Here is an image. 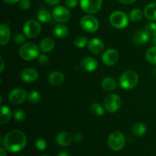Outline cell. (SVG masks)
<instances>
[{"instance_id": "1", "label": "cell", "mask_w": 156, "mask_h": 156, "mask_svg": "<svg viewBox=\"0 0 156 156\" xmlns=\"http://www.w3.org/2000/svg\"><path fill=\"white\" fill-rule=\"evenodd\" d=\"M2 146L7 151L18 152L24 149L27 144V136L21 130H12L8 133L3 138Z\"/></svg>"}, {"instance_id": "2", "label": "cell", "mask_w": 156, "mask_h": 156, "mask_svg": "<svg viewBox=\"0 0 156 156\" xmlns=\"http://www.w3.org/2000/svg\"><path fill=\"white\" fill-rule=\"evenodd\" d=\"M139 82V76L136 72L133 70H128L124 72L120 76L119 79V84L123 89L129 90L133 88Z\"/></svg>"}, {"instance_id": "3", "label": "cell", "mask_w": 156, "mask_h": 156, "mask_svg": "<svg viewBox=\"0 0 156 156\" xmlns=\"http://www.w3.org/2000/svg\"><path fill=\"white\" fill-rule=\"evenodd\" d=\"M19 54L24 60H34L39 56V48L34 43H26L20 48Z\"/></svg>"}, {"instance_id": "4", "label": "cell", "mask_w": 156, "mask_h": 156, "mask_svg": "<svg viewBox=\"0 0 156 156\" xmlns=\"http://www.w3.org/2000/svg\"><path fill=\"white\" fill-rule=\"evenodd\" d=\"M126 139L124 135L119 131L111 133L108 139V146L114 151H120L124 147Z\"/></svg>"}, {"instance_id": "5", "label": "cell", "mask_w": 156, "mask_h": 156, "mask_svg": "<svg viewBox=\"0 0 156 156\" xmlns=\"http://www.w3.org/2000/svg\"><path fill=\"white\" fill-rule=\"evenodd\" d=\"M110 23L113 27L117 29H123L129 24V18L123 12L117 11L113 12L109 18Z\"/></svg>"}, {"instance_id": "6", "label": "cell", "mask_w": 156, "mask_h": 156, "mask_svg": "<svg viewBox=\"0 0 156 156\" xmlns=\"http://www.w3.org/2000/svg\"><path fill=\"white\" fill-rule=\"evenodd\" d=\"M121 105V99L116 94H108L104 100L105 108L110 113H114L118 111Z\"/></svg>"}, {"instance_id": "7", "label": "cell", "mask_w": 156, "mask_h": 156, "mask_svg": "<svg viewBox=\"0 0 156 156\" xmlns=\"http://www.w3.org/2000/svg\"><path fill=\"white\" fill-rule=\"evenodd\" d=\"M23 32L27 37L34 38L41 34V26L35 20H29L24 24Z\"/></svg>"}, {"instance_id": "8", "label": "cell", "mask_w": 156, "mask_h": 156, "mask_svg": "<svg viewBox=\"0 0 156 156\" xmlns=\"http://www.w3.org/2000/svg\"><path fill=\"white\" fill-rule=\"evenodd\" d=\"M81 27L84 30L88 33H94L97 31L99 27L98 20L91 15H85L81 19Z\"/></svg>"}, {"instance_id": "9", "label": "cell", "mask_w": 156, "mask_h": 156, "mask_svg": "<svg viewBox=\"0 0 156 156\" xmlns=\"http://www.w3.org/2000/svg\"><path fill=\"white\" fill-rule=\"evenodd\" d=\"M81 9L88 14H95L100 11L102 0H80Z\"/></svg>"}, {"instance_id": "10", "label": "cell", "mask_w": 156, "mask_h": 156, "mask_svg": "<svg viewBox=\"0 0 156 156\" xmlns=\"http://www.w3.org/2000/svg\"><path fill=\"white\" fill-rule=\"evenodd\" d=\"M53 18L56 21L59 23H65L70 18V12L65 6L59 5L55 7L52 13Z\"/></svg>"}, {"instance_id": "11", "label": "cell", "mask_w": 156, "mask_h": 156, "mask_svg": "<svg viewBox=\"0 0 156 156\" xmlns=\"http://www.w3.org/2000/svg\"><path fill=\"white\" fill-rule=\"evenodd\" d=\"M27 97L26 91L23 88H16L12 89L9 94V100L12 104L15 105H21Z\"/></svg>"}, {"instance_id": "12", "label": "cell", "mask_w": 156, "mask_h": 156, "mask_svg": "<svg viewBox=\"0 0 156 156\" xmlns=\"http://www.w3.org/2000/svg\"><path fill=\"white\" fill-rule=\"evenodd\" d=\"M101 59L102 62L106 66H114L117 63L119 59L118 52L113 49H109L103 53Z\"/></svg>"}, {"instance_id": "13", "label": "cell", "mask_w": 156, "mask_h": 156, "mask_svg": "<svg viewBox=\"0 0 156 156\" xmlns=\"http://www.w3.org/2000/svg\"><path fill=\"white\" fill-rule=\"evenodd\" d=\"M20 76L23 82H34L37 80L39 75L35 69L26 68L21 72Z\"/></svg>"}, {"instance_id": "14", "label": "cell", "mask_w": 156, "mask_h": 156, "mask_svg": "<svg viewBox=\"0 0 156 156\" xmlns=\"http://www.w3.org/2000/svg\"><path fill=\"white\" fill-rule=\"evenodd\" d=\"M88 49L94 54H100L105 50V44L101 40L98 38H92L88 44Z\"/></svg>"}, {"instance_id": "15", "label": "cell", "mask_w": 156, "mask_h": 156, "mask_svg": "<svg viewBox=\"0 0 156 156\" xmlns=\"http://www.w3.org/2000/svg\"><path fill=\"white\" fill-rule=\"evenodd\" d=\"M73 136L68 132L59 133L56 137V142L60 146H68L72 143Z\"/></svg>"}, {"instance_id": "16", "label": "cell", "mask_w": 156, "mask_h": 156, "mask_svg": "<svg viewBox=\"0 0 156 156\" xmlns=\"http://www.w3.org/2000/svg\"><path fill=\"white\" fill-rule=\"evenodd\" d=\"M82 66L87 72H93L98 66V62L93 57H85L82 60Z\"/></svg>"}, {"instance_id": "17", "label": "cell", "mask_w": 156, "mask_h": 156, "mask_svg": "<svg viewBox=\"0 0 156 156\" xmlns=\"http://www.w3.org/2000/svg\"><path fill=\"white\" fill-rule=\"evenodd\" d=\"M11 37V30L9 26L2 24L0 26V44L4 46L9 43Z\"/></svg>"}, {"instance_id": "18", "label": "cell", "mask_w": 156, "mask_h": 156, "mask_svg": "<svg viewBox=\"0 0 156 156\" xmlns=\"http://www.w3.org/2000/svg\"><path fill=\"white\" fill-rule=\"evenodd\" d=\"M149 37H150V36L146 33V30H137L134 33L133 36V41L136 44L141 45V44H146L149 40Z\"/></svg>"}, {"instance_id": "19", "label": "cell", "mask_w": 156, "mask_h": 156, "mask_svg": "<svg viewBox=\"0 0 156 156\" xmlns=\"http://www.w3.org/2000/svg\"><path fill=\"white\" fill-rule=\"evenodd\" d=\"M48 80L51 85L56 86V85H60L61 84L63 83L65 77H64V75L60 72L55 71L50 73L48 76Z\"/></svg>"}, {"instance_id": "20", "label": "cell", "mask_w": 156, "mask_h": 156, "mask_svg": "<svg viewBox=\"0 0 156 156\" xmlns=\"http://www.w3.org/2000/svg\"><path fill=\"white\" fill-rule=\"evenodd\" d=\"M144 16L151 21H156V2L150 3L145 8Z\"/></svg>"}, {"instance_id": "21", "label": "cell", "mask_w": 156, "mask_h": 156, "mask_svg": "<svg viewBox=\"0 0 156 156\" xmlns=\"http://www.w3.org/2000/svg\"><path fill=\"white\" fill-rule=\"evenodd\" d=\"M55 47V42L51 38H44L41 41V44H40V48L41 51L44 53H49L52 51Z\"/></svg>"}, {"instance_id": "22", "label": "cell", "mask_w": 156, "mask_h": 156, "mask_svg": "<svg viewBox=\"0 0 156 156\" xmlns=\"http://www.w3.org/2000/svg\"><path fill=\"white\" fill-rule=\"evenodd\" d=\"M53 34L58 38H64L68 35L69 29L64 24H56L53 30Z\"/></svg>"}, {"instance_id": "23", "label": "cell", "mask_w": 156, "mask_h": 156, "mask_svg": "<svg viewBox=\"0 0 156 156\" xmlns=\"http://www.w3.org/2000/svg\"><path fill=\"white\" fill-rule=\"evenodd\" d=\"M12 117V111L7 106L1 107V112H0V123L5 124L9 122Z\"/></svg>"}, {"instance_id": "24", "label": "cell", "mask_w": 156, "mask_h": 156, "mask_svg": "<svg viewBox=\"0 0 156 156\" xmlns=\"http://www.w3.org/2000/svg\"><path fill=\"white\" fill-rule=\"evenodd\" d=\"M101 87L107 91H114L117 87V82L113 78L106 77L101 81Z\"/></svg>"}, {"instance_id": "25", "label": "cell", "mask_w": 156, "mask_h": 156, "mask_svg": "<svg viewBox=\"0 0 156 156\" xmlns=\"http://www.w3.org/2000/svg\"><path fill=\"white\" fill-rule=\"evenodd\" d=\"M146 132V126L143 123H136L132 128V133L136 136L141 137L145 135Z\"/></svg>"}, {"instance_id": "26", "label": "cell", "mask_w": 156, "mask_h": 156, "mask_svg": "<svg viewBox=\"0 0 156 156\" xmlns=\"http://www.w3.org/2000/svg\"><path fill=\"white\" fill-rule=\"evenodd\" d=\"M53 18L51 14L50 13L48 10L47 9H41L39 12H37V18L41 22L44 23H48L50 22L51 18Z\"/></svg>"}, {"instance_id": "27", "label": "cell", "mask_w": 156, "mask_h": 156, "mask_svg": "<svg viewBox=\"0 0 156 156\" xmlns=\"http://www.w3.org/2000/svg\"><path fill=\"white\" fill-rule=\"evenodd\" d=\"M143 15H144V12H142L140 9H133V10L129 12V18H130L131 21L137 22V21H140V20L143 18Z\"/></svg>"}, {"instance_id": "28", "label": "cell", "mask_w": 156, "mask_h": 156, "mask_svg": "<svg viewBox=\"0 0 156 156\" xmlns=\"http://www.w3.org/2000/svg\"><path fill=\"white\" fill-rule=\"evenodd\" d=\"M146 57L150 63L156 65V46L151 47L146 51Z\"/></svg>"}, {"instance_id": "29", "label": "cell", "mask_w": 156, "mask_h": 156, "mask_svg": "<svg viewBox=\"0 0 156 156\" xmlns=\"http://www.w3.org/2000/svg\"><path fill=\"white\" fill-rule=\"evenodd\" d=\"M27 99L30 104H37L41 101V94L37 91H32L27 95Z\"/></svg>"}, {"instance_id": "30", "label": "cell", "mask_w": 156, "mask_h": 156, "mask_svg": "<svg viewBox=\"0 0 156 156\" xmlns=\"http://www.w3.org/2000/svg\"><path fill=\"white\" fill-rule=\"evenodd\" d=\"M91 110L96 116H103L105 114V109L99 103H94L91 105Z\"/></svg>"}, {"instance_id": "31", "label": "cell", "mask_w": 156, "mask_h": 156, "mask_svg": "<svg viewBox=\"0 0 156 156\" xmlns=\"http://www.w3.org/2000/svg\"><path fill=\"white\" fill-rule=\"evenodd\" d=\"M145 30L150 37L156 36V24L154 22H149L145 26Z\"/></svg>"}, {"instance_id": "32", "label": "cell", "mask_w": 156, "mask_h": 156, "mask_svg": "<svg viewBox=\"0 0 156 156\" xmlns=\"http://www.w3.org/2000/svg\"><path fill=\"white\" fill-rule=\"evenodd\" d=\"M87 42H88L87 38L83 36H78L74 41L75 45H76L78 48H80V49L84 48L85 46L87 44Z\"/></svg>"}, {"instance_id": "33", "label": "cell", "mask_w": 156, "mask_h": 156, "mask_svg": "<svg viewBox=\"0 0 156 156\" xmlns=\"http://www.w3.org/2000/svg\"><path fill=\"white\" fill-rule=\"evenodd\" d=\"M14 118L18 122L23 121L26 118V113L21 109L15 110L14 112Z\"/></svg>"}, {"instance_id": "34", "label": "cell", "mask_w": 156, "mask_h": 156, "mask_svg": "<svg viewBox=\"0 0 156 156\" xmlns=\"http://www.w3.org/2000/svg\"><path fill=\"white\" fill-rule=\"evenodd\" d=\"M35 146H36V148L38 150L44 151L45 150L46 148H47V143H46V141L44 139L40 138L38 139L36 141V143H35Z\"/></svg>"}, {"instance_id": "35", "label": "cell", "mask_w": 156, "mask_h": 156, "mask_svg": "<svg viewBox=\"0 0 156 156\" xmlns=\"http://www.w3.org/2000/svg\"><path fill=\"white\" fill-rule=\"evenodd\" d=\"M14 41L16 44H22L26 41V36L25 34H17L14 37Z\"/></svg>"}, {"instance_id": "36", "label": "cell", "mask_w": 156, "mask_h": 156, "mask_svg": "<svg viewBox=\"0 0 156 156\" xmlns=\"http://www.w3.org/2000/svg\"><path fill=\"white\" fill-rule=\"evenodd\" d=\"M30 5L31 3L30 0H20L19 1V7L24 11L28 10L30 8Z\"/></svg>"}, {"instance_id": "37", "label": "cell", "mask_w": 156, "mask_h": 156, "mask_svg": "<svg viewBox=\"0 0 156 156\" xmlns=\"http://www.w3.org/2000/svg\"><path fill=\"white\" fill-rule=\"evenodd\" d=\"M50 61L49 57L45 54H41L38 56V62L41 65H46Z\"/></svg>"}, {"instance_id": "38", "label": "cell", "mask_w": 156, "mask_h": 156, "mask_svg": "<svg viewBox=\"0 0 156 156\" xmlns=\"http://www.w3.org/2000/svg\"><path fill=\"white\" fill-rule=\"evenodd\" d=\"M79 1V0H66L65 3L67 7L73 9V8H75L77 6Z\"/></svg>"}, {"instance_id": "39", "label": "cell", "mask_w": 156, "mask_h": 156, "mask_svg": "<svg viewBox=\"0 0 156 156\" xmlns=\"http://www.w3.org/2000/svg\"><path fill=\"white\" fill-rule=\"evenodd\" d=\"M84 136L81 133H76L74 134L73 136V140L76 142H81L82 140H83Z\"/></svg>"}, {"instance_id": "40", "label": "cell", "mask_w": 156, "mask_h": 156, "mask_svg": "<svg viewBox=\"0 0 156 156\" xmlns=\"http://www.w3.org/2000/svg\"><path fill=\"white\" fill-rule=\"evenodd\" d=\"M47 4L50 5H56L59 2L60 0H44Z\"/></svg>"}, {"instance_id": "41", "label": "cell", "mask_w": 156, "mask_h": 156, "mask_svg": "<svg viewBox=\"0 0 156 156\" xmlns=\"http://www.w3.org/2000/svg\"><path fill=\"white\" fill-rule=\"evenodd\" d=\"M123 4H132V3L135 2L137 0H119Z\"/></svg>"}, {"instance_id": "42", "label": "cell", "mask_w": 156, "mask_h": 156, "mask_svg": "<svg viewBox=\"0 0 156 156\" xmlns=\"http://www.w3.org/2000/svg\"><path fill=\"white\" fill-rule=\"evenodd\" d=\"M3 1L5 2V3H7V4H15V3H17L18 2H19L20 0H3Z\"/></svg>"}, {"instance_id": "43", "label": "cell", "mask_w": 156, "mask_h": 156, "mask_svg": "<svg viewBox=\"0 0 156 156\" xmlns=\"http://www.w3.org/2000/svg\"><path fill=\"white\" fill-rule=\"evenodd\" d=\"M1 69H0V73H2L3 70H4V68H5V63H4V59H3L2 57H1Z\"/></svg>"}, {"instance_id": "44", "label": "cell", "mask_w": 156, "mask_h": 156, "mask_svg": "<svg viewBox=\"0 0 156 156\" xmlns=\"http://www.w3.org/2000/svg\"><path fill=\"white\" fill-rule=\"evenodd\" d=\"M5 150H6V149H5L4 147L1 148V149H0V155H1V156H6Z\"/></svg>"}, {"instance_id": "45", "label": "cell", "mask_w": 156, "mask_h": 156, "mask_svg": "<svg viewBox=\"0 0 156 156\" xmlns=\"http://www.w3.org/2000/svg\"><path fill=\"white\" fill-rule=\"evenodd\" d=\"M57 156H69V155L66 152H61L58 154Z\"/></svg>"}, {"instance_id": "46", "label": "cell", "mask_w": 156, "mask_h": 156, "mask_svg": "<svg viewBox=\"0 0 156 156\" xmlns=\"http://www.w3.org/2000/svg\"><path fill=\"white\" fill-rule=\"evenodd\" d=\"M153 44H155V45H156V36L154 37H153Z\"/></svg>"}, {"instance_id": "47", "label": "cell", "mask_w": 156, "mask_h": 156, "mask_svg": "<svg viewBox=\"0 0 156 156\" xmlns=\"http://www.w3.org/2000/svg\"><path fill=\"white\" fill-rule=\"evenodd\" d=\"M41 156H50V155H41Z\"/></svg>"}]
</instances>
